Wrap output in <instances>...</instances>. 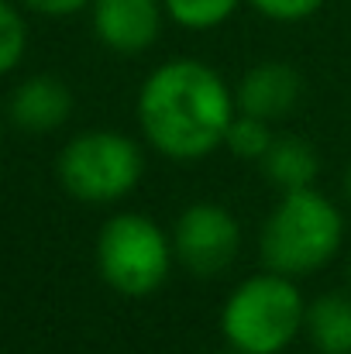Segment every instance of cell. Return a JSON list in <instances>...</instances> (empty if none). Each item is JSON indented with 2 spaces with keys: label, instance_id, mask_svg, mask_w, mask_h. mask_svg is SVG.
I'll return each mask as SVG.
<instances>
[{
  "label": "cell",
  "instance_id": "cell-1",
  "mask_svg": "<svg viewBox=\"0 0 351 354\" xmlns=\"http://www.w3.org/2000/svg\"><path fill=\"white\" fill-rule=\"evenodd\" d=\"M234 114L228 83L200 59H169L138 90V124L148 145L172 162H200L217 151Z\"/></svg>",
  "mask_w": 351,
  "mask_h": 354
},
{
  "label": "cell",
  "instance_id": "cell-2",
  "mask_svg": "<svg viewBox=\"0 0 351 354\" xmlns=\"http://www.w3.org/2000/svg\"><path fill=\"white\" fill-rule=\"evenodd\" d=\"M341 241H345L341 210L324 193L307 186L282 193V200L262 224L258 254L265 268L282 272L289 279H303L321 272L338 254Z\"/></svg>",
  "mask_w": 351,
  "mask_h": 354
},
{
  "label": "cell",
  "instance_id": "cell-3",
  "mask_svg": "<svg viewBox=\"0 0 351 354\" xmlns=\"http://www.w3.org/2000/svg\"><path fill=\"white\" fill-rule=\"evenodd\" d=\"M307 324V303L296 279L258 272L237 282L221 310V330L234 354H282Z\"/></svg>",
  "mask_w": 351,
  "mask_h": 354
},
{
  "label": "cell",
  "instance_id": "cell-4",
  "mask_svg": "<svg viewBox=\"0 0 351 354\" xmlns=\"http://www.w3.org/2000/svg\"><path fill=\"white\" fill-rule=\"evenodd\" d=\"M172 234L145 214H114L97 234L100 279L127 299H145L162 289L172 272Z\"/></svg>",
  "mask_w": 351,
  "mask_h": 354
},
{
  "label": "cell",
  "instance_id": "cell-5",
  "mask_svg": "<svg viewBox=\"0 0 351 354\" xmlns=\"http://www.w3.org/2000/svg\"><path fill=\"white\" fill-rule=\"evenodd\" d=\"M59 183L83 203H114L134 193L145 172L141 148L117 131H83L59 151Z\"/></svg>",
  "mask_w": 351,
  "mask_h": 354
},
{
  "label": "cell",
  "instance_id": "cell-6",
  "mask_svg": "<svg viewBox=\"0 0 351 354\" xmlns=\"http://www.w3.org/2000/svg\"><path fill=\"white\" fill-rule=\"evenodd\" d=\"M241 251V224L221 203H190L172 227L176 261L200 279L228 272Z\"/></svg>",
  "mask_w": 351,
  "mask_h": 354
},
{
  "label": "cell",
  "instance_id": "cell-7",
  "mask_svg": "<svg viewBox=\"0 0 351 354\" xmlns=\"http://www.w3.org/2000/svg\"><path fill=\"white\" fill-rule=\"evenodd\" d=\"M93 35L117 55H141L162 35V0H93Z\"/></svg>",
  "mask_w": 351,
  "mask_h": 354
},
{
  "label": "cell",
  "instance_id": "cell-8",
  "mask_svg": "<svg viewBox=\"0 0 351 354\" xmlns=\"http://www.w3.org/2000/svg\"><path fill=\"white\" fill-rule=\"evenodd\" d=\"M300 97H303L300 69L289 62L269 59V62L251 66L241 76V83L234 90V107L241 114H251V118L279 120L300 107Z\"/></svg>",
  "mask_w": 351,
  "mask_h": 354
},
{
  "label": "cell",
  "instance_id": "cell-9",
  "mask_svg": "<svg viewBox=\"0 0 351 354\" xmlns=\"http://www.w3.org/2000/svg\"><path fill=\"white\" fill-rule=\"evenodd\" d=\"M73 118V90L59 76H31L10 97V120L28 134H48Z\"/></svg>",
  "mask_w": 351,
  "mask_h": 354
},
{
  "label": "cell",
  "instance_id": "cell-10",
  "mask_svg": "<svg viewBox=\"0 0 351 354\" xmlns=\"http://www.w3.org/2000/svg\"><path fill=\"white\" fill-rule=\"evenodd\" d=\"M258 165H262L265 179H269L276 189H282V193L314 186V179H317V172H321L317 148H314L310 141L296 138V134H282V138H276L272 148L262 155Z\"/></svg>",
  "mask_w": 351,
  "mask_h": 354
},
{
  "label": "cell",
  "instance_id": "cell-11",
  "mask_svg": "<svg viewBox=\"0 0 351 354\" xmlns=\"http://www.w3.org/2000/svg\"><path fill=\"white\" fill-rule=\"evenodd\" d=\"M303 334L317 354H351V299L327 292L307 306Z\"/></svg>",
  "mask_w": 351,
  "mask_h": 354
},
{
  "label": "cell",
  "instance_id": "cell-12",
  "mask_svg": "<svg viewBox=\"0 0 351 354\" xmlns=\"http://www.w3.org/2000/svg\"><path fill=\"white\" fill-rule=\"evenodd\" d=\"M237 3H241V0H162L165 17L176 21L179 28H186V31L221 28L234 10H237Z\"/></svg>",
  "mask_w": 351,
  "mask_h": 354
},
{
  "label": "cell",
  "instance_id": "cell-13",
  "mask_svg": "<svg viewBox=\"0 0 351 354\" xmlns=\"http://www.w3.org/2000/svg\"><path fill=\"white\" fill-rule=\"evenodd\" d=\"M276 134H272V120L251 118V114H234L231 127L224 134V148L237 155V158H248V162H262V155L272 148Z\"/></svg>",
  "mask_w": 351,
  "mask_h": 354
},
{
  "label": "cell",
  "instance_id": "cell-14",
  "mask_svg": "<svg viewBox=\"0 0 351 354\" xmlns=\"http://www.w3.org/2000/svg\"><path fill=\"white\" fill-rule=\"evenodd\" d=\"M24 48H28V28L21 14L7 0H0V76L24 59Z\"/></svg>",
  "mask_w": 351,
  "mask_h": 354
},
{
  "label": "cell",
  "instance_id": "cell-15",
  "mask_svg": "<svg viewBox=\"0 0 351 354\" xmlns=\"http://www.w3.org/2000/svg\"><path fill=\"white\" fill-rule=\"evenodd\" d=\"M258 14H265V17H272V21H279V24H293V21H307V17H314L321 7H324V0H248Z\"/></svg>",
  "mask_w": 351,
  "mask_h": 354
},
{
  "label": "cell",
  "instance_id": "cell-16",
  "mask_svg": "<svg viewBox=\"0 0 351 354\" xmlns=\"http://www.w3.org/2000/svg\"><path fill=\"white\" fill-rule=\"evenodd\" d=\"M24 3H28L31 10L45 14V17H69V14L90 7L93 0H24Z\"/></svg>",
  "mask_w": 351,
  "mask_h": 354
},
{
  "label": "cell",
  "instance_id": "cell-17",
  "mask_svg": "<svg viewBox=\"0 0 351 354\" xmlns=\"http://www.w3.org/2000/svg\"><path fill=\"white\" fill-rule=\"evenodd\" d=\"M345 193H348V200H351V165H348V172H345Z\"/></svg>",
  "mask_w": 351,
  "mask_h": 354
},
{
  "label": "cell",
  "instance_id": "cell-18",
  "mask_svg": "<svg viewBox=\"0 0 351 354\" xmlns=\"http://www.w3.org/2000/svg\"><path fill=\"white\" fill-rule=\"evenodd\" d=\"M348 275H351V272H348Z\"/></svg>",
  "mask_w": 351,
  "mask_h": 354
}]
</instances>
